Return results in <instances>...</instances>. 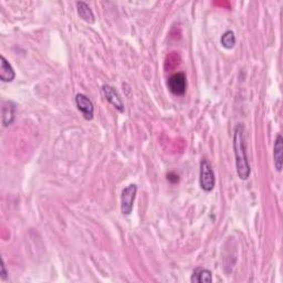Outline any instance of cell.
Segmentation results:
<instances>
[{
	"label": "cell",
	"instance_id": "7",
	"mask_svg": "<svg viewBox=\"0 0 283 283\" xmlns=\"http://www.w3.org/2000/svg\"><path fill=\"white\" fill-rule=\"evenodd\" d=\"M17 106L13 101H4L2 113H3V125L7 127L14 123L16 118Z\"/></svg>",
	"mask_w": 283,
	"mask_h": 283
},
{
	"label": "cell",
	"instance_id": "2",
	"mask_svg": "<svg viewBox=\"0 0 283 283\" xmlns=\"http://www.w3.org/2000/svg\"><path fill=\"white\" fill-rule=\"evenodd\" d=\"M199 184L200 188L206 192H210L216 185V177H215L213 166L207 158H202L200 161Z\"/></svg>",
	"mask_w": 283,
	"mask_h": 283
},
{
	"label": "cell",
	"instance_id": "11",
	"mask_svg": "<svg viewBox=\"0 0 283 283\" xmlns=\"http://www.w3.org/2000/svg\"><path fill=\"white\" fill-rule=\"evenodd\" d=\"M190 281L192 283H210L213 282V273L205 268H197L192 273Z\"/></svg>",
	"mask_w": 283,
	"mask_h": 283
},
{
	"label": "cell",
	"instance_id": "3",
	"mask_svg": "<svg viewBox=\"0 0 283 283\" xmlns=\"http://www.w3.org/2000/svg\"><path fill=\"white\" fill-rule=\"evenodd\" d=\"M137 194V186L131 184L122 190L121 194V213L124 216H129L133 211L134 201Z\"/></svg>",
	"mask_w": 283,
	"mask_h": 283
},
{
	"label": "cell",
	"instance_id": "1",
	"mask_svg": "<svg viewBox=\"0 0 283 283\" xmlns=\"http://www.w3.org/2000/svg\"><path fill=\"white\" fill-rule=\"evenodd\" d=\"M234 153L236 157V171L241 180H247L250 177L251 168L247 156V146L245 138V126L243 124H237L234 131Z\"/></svg>",
	"mask_w": 283,
	"mask_h": 283
},
{
	"label": "cell",
	"instance_id": "12",
	"mask_svg": "<svg viewBox=\"0 0 283 283\" xmlns=\"http://www.w3.org/2000/svg\"><path fill=\"white\" fill-rule=\"evenodd\" d=\"M220 43L225 49H233L236 44V36L234 31L231 30H227L224 35L222 36V39H220Z\"/></svg>",
	"mask_w": 283,
	"mask_h": 283
},
{
	"label": "cell",
	"instance_id": "9",
	"mask_svg": "<svg viewBox=\"0 0 283 283\" xmlns=\"http://www.w3.org/2000/svg\"><path fill=\"white\" fill-rule=\"evenodd\" d=\"M273 161L274 167L278 172L282 171L283 167V137L279 134L275 138L273 146Z\"/></svg>",
	"mask_w": 283,
	"mask_h": 283
},
{
	"label": "cell",
	"instance_id": "10",
	"mask_svg": "<svg viewBox=\"0 0 283 283\" xmlns=\"http://www.w3.org/2000/svg\"><path fill=\"white\" fill-rule=\"evenodd\" d=\"M76 7H77V13H78L79 17H80L83 21L88 22V24H94V21H95L94 14L87 3L78 2L76 4Z\"/></svg>",
	"mask_w": 283,
	"mask_h": 283
},
{
	"label": "cell",
	"instance_id": "5",
	"mask_svg": "<svg viewBox=\"0 0 283 283\" xmlns=\"http://www.w3.org/2000/svg\"><path fill=\"white\" fill-rule=\"evenodd\" d=\"M102 93H103L104 98L109 101L110 104L114 106L120 113H124L125 107H124L123 100L120 93L117 92V90L114 87L110 86V84H104V86L102 87Z\"/></svg>",
	"mask_w": 283,
	"mask_h": 283
},
{
	"label": "cell",
	"instance_id": "6",
	"mask_svg": "<svg viewBox=\"0 0 283 283\" xmlns=\"http://www.w3.org/2000/svg\"><path fill=\"white\" fill-rule=\"evenodd\" d=\"M76 104L78 110L82 113L83 117L88 121L93 120L94 117V105L86 94L79 93L76 95Z\"/></svg>",
	"mask_w": 283,
	"mask_h": 283
},
{
	"label": "cell",
	"instance_id": "4",
	"mask_svg": "<svg viewBox=\"0 0 283 283\" xmlns=\"http://www.w3.org/2000/svg\"><path fill=\"white\" fill-rule=\"evenodd\" d=\"M167 87L174 95H184L186 93V90H187V78H186L185 73L178 72L173 75L168 79Z\"/></svg>",
	"mask_w": 283,
	"mask_h": 283
},
{
	"label": "cell",
	"instance_id": "13",
	"mask_svg": "<svg viewBox=\"0 0 283 283\" xmlns=\"http://www.w3.org/2000/svg\"><path fill=\"white\" fill-rule=\"evenodd\" d=\"M7 270H6V265H5V262H4V260H3V262H2V272H0V276H2V279L3 280H6L7 279Z\"/></svg>",
	"mask_w": 283,
	"mask_h": 283
},
{
	"label": "cell",
	"instance_id": "8",
	"mask_svg": "<svg viewBox=\"0 0 283 283\" xmlns=\"http://www.w3.org/2000/svg\"><path fill=\"white\" fill-rule=\"evenodd\" d=\"M16 78V72L8 60L4 55L0 56V80L3 82H13Z\"/></svg>",
	"mask_w": 283,
	"mask_h": 283
}]
</instances>
